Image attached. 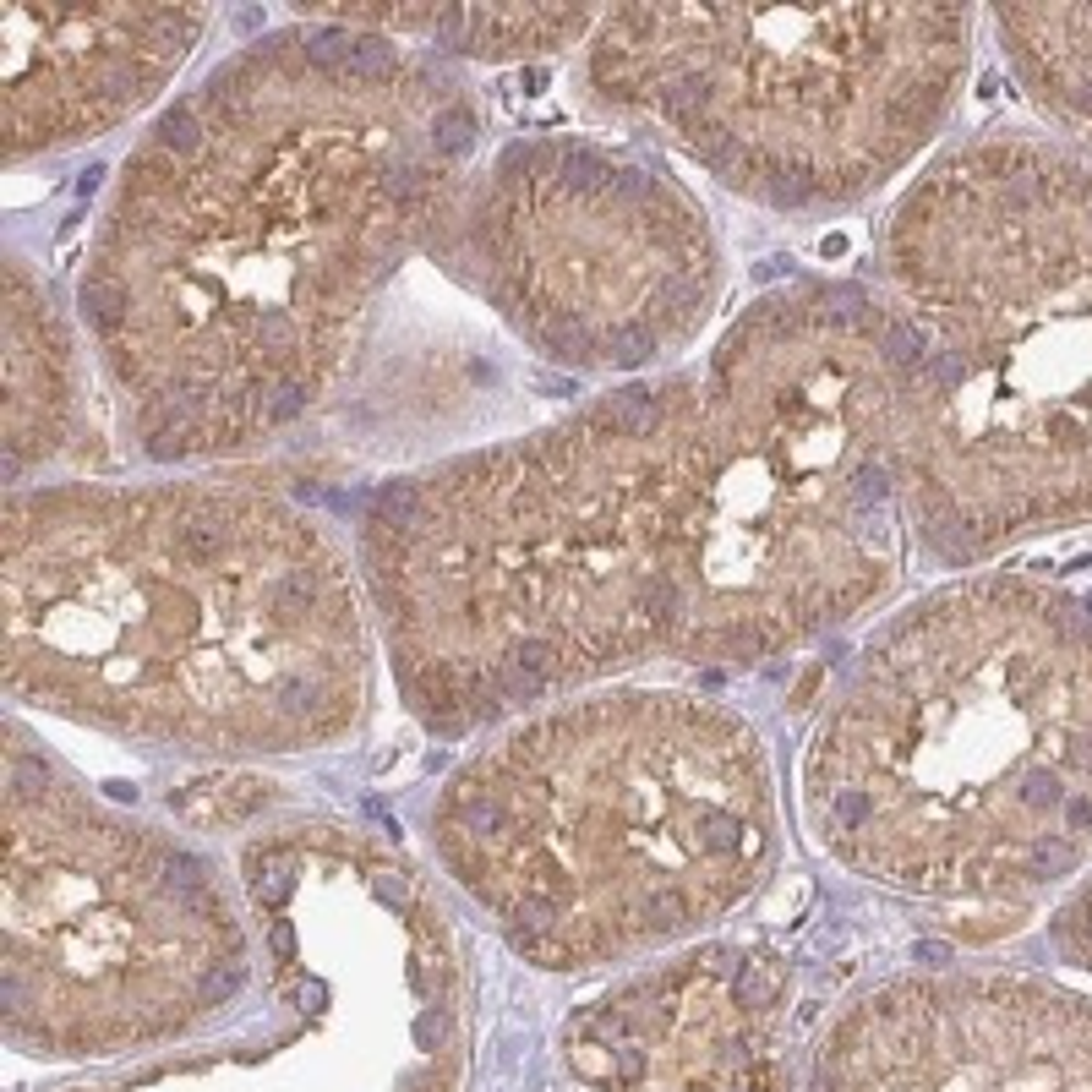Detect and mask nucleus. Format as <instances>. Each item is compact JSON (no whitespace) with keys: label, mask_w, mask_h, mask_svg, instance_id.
I'll list each match as a JSON object with an SVG mask.
<instances>
[{"label":"nucleus","mask_w":1092,"mask_h":1092,"mask_svg":"<svg viewBox=\"0 0 1092 1092\" xmlns=\"http://www.w3.org/2000/svg\"><path fill=\"white\" fill-rule=\"evenodd\" d=\"M902 563L891 328L857 279L775 284L693 366L388 475L355 514L377 645L432 738L656 661L764 667Z\"/></svg>","instance_id":"f257e3e1"},{"label":"nucleus","mask_w":1092,"mask_h":1092,"mask_svg":"<svg viewBox=\"0 0 1092 1092\" xmlns=\"http://www.w3.org/2000/svg\"><path fill=\"white\" fill-rule=\"evenodd\" d=\"M475 153V94L404 38L295 17L224 55L131 142L77 279L131 448L219 465L301 426Z\"/></svg>","instance_id":"f03ea898"},{"label":"nucleus","mask_w":1092,"mask_h":1092,"mask_svg":"<svg viewBox=\"0 0 1092 1092\" xmlns=\"http://www.w3.org/2000/svg\"><path fill=\"white\" fill-rule=\"evenodd\" d=\"M6 693L120 743L273 760L372 705L361 568L312 508L236 481L12 486Z\"/></svg>","instance_id":"7ed1b4c3"},{"label":"nucleus","mask_w":1092,"mask_h":1092,"mask_svg":"<svg viewBox=\"0 0 1092 1092\" xmlns=\"http://www.w3.org/2000/svg\"><path fill=\"white\" fill-rule=\"evenodd\" d=\"M907 536L973 568L1092 525V165L1022 131L945 148L885 213Z\"/></svg>","instance_id":"20e7f679"},{"label":"nucleus","mask_w":1092,"mask_h":1092,"mask_svg":"<svg viewBox=\"0 0 1092 1092\" xmlns=\"http://www.w3.org/2000/svg\"><path fill=\"white\" fill-rule=\"evenodd\" d=\"M803 825L912 902H1033L1092 863V607L978 574L885 618L836 672Z\"/></svg>","instance_id":"39448f33"},{"label":"nucleus","mask_w":1092,"mask_h":1092,"mask_svg":"<svg viewBox=\"0 0 1092 1092\" xmlns=\"http://www.w3.org/2000/svg\"><path fill=\"white\" fill-rule=\"evenodd\" d=\"M426 836L514 956L596 973L738 912L775 863L781 803L743 710L607 683L508 721L454 764Z\"/></svg>","instance_id":"423d86ee"},{"label":"nucleus","mask_w":1092,"mask_h":1092,"mask_svg":"<svg viewBox=\"0 0 1092 1092\" xmlns=\"http://www.w3.org/2000/svg\"><path fill=\"white\" fill-rule=\"evenodd\" d=\"M973 66L967 6H622L585 94L770 213H841L934 142Z\"/></svg>","instance_id":"0eeeda50"},{"label":"nucleus","mask_w":1092,"mask_h":1092,"mask_svg":"<svg viewBox=\"0 0 1092 1092\" xmlns=\"http://www.w3.org/2000/svg\"><path fill=\"white\" fill-rule=\"evenodd\" d=\"M0 1022L44 1065L126 1059L224 1022L252 983L247 902L208 852L105 803L6 721Z\"/></svg>","instance_id":"6e6552de"},{"label":"nucleus","mask_w":1092,"mask_h":1092,"mask_svg":"<svg viewBox=\"0 0 1092 1092\" xmlns=\"http://www.w3.org/2000/svg\"><path fill=\"white\" fill-rule=\"evenodd\" d=\"M241 869L268 934L262 1022L230 1049L66 1092H465L471 988L400 852L350 825H279Z\"/></svg>","instance_id":"1a4fd4ad"},{"label":"nucleus","mask_w":1092,"mask_h":1092,"mask_svg":"<svg viewBox=\"0 0 1092 1092\" xmlns=\"http://www.w3.org/2000/svg\"><path fill=\"white\" fill-rule=\"evenodd\" d=\"M426 257L530 355L585 377L672 361L727 290L705 202L645 153L568 131L486 153Z\"/></svg>","instance_id":"9d476101"},{"label":"nucleus","mask_w":1092,"mask_h":1092,"mask_svg":"<svg viewBox=\"0 0 1092 1092\" xmlns=\"http://www.w3.org/2000/svg\"><path fill=\"white\" fill-rule=\"evenodd\" d=\"M803 1092H1092V999L1022 973H902L809 1049Z\"/></svg>","instance_id":"9b49d317"},{"label":"nucleus","mask_w":1092,"mask_h":1092,"mask_svg":"<svg viewBox=\"0 0 1092 1092\" xmlns=\"http://www.w3.org/2000/svg\"><path fill=\"white\" fill-rule=\"evenodd\" d=\"M585 1092H803L787 956L705 940L618 978L563 1022Z\"/></svg>","instance_id":"f8f14e48"},{"label":"nucleus","mask_w":1092,"mask_h":1092,"mask_svg":"<svg viewBox=\"0 0 1092 1092\" xmlns=\"http://www.w3.org/2000/svg\"><path fill=\"white\" fill-rule=\"evenodd\" d=\"M213 28L208 6L0 0V159L28 165L137 120Z\"/></svg>","instance_id":"ddd939ff"},{"label":"nucleus","mask_w":1092,"mask_h":1092,"mask_svg":"<svg viewBox=\"0 0 1092 1092\" xmlns=\"http://www.w3.org/2000/svg\"><path fill=\"white\" fill-rule=\"evenodd\" d=\"M0 333H6V481L28 486V475L71 454L83 432V361L55 290L17 252L6 257Z\"/></svg>","instance_id":"4468645a"},{"label":"nucleus","mask_w":1092,"mask_h":1092,"mask_svg":"<svg viewBox=\"0 0 1092 1092\" xmlns=\"http://www.w3.org/2000/svg\"><path fill=\"white\" fill-rule=\"evenodd\" d=\"M323 23L366 28L383 38L443 44L448 55L481 60V66H519V60H552L563 49H585L601 12L585 6H323Z\"/></svg>","instance_id":"2eb2a0df"},{"label":"nucleus","mask_w":1092,"mask_h":1092,"mask_svg":"<svg viewBox=\"0 0 1092 1092\" xmlns=\"http://www.w3.org/2000/svg\"><path fill=\"white\" fill-rule=\"evenodd\" d=\"M1010 77L1055 126L1092 137V6H999Z\"/></svg>","instance_id":"dca6fc26"},{"label":"nucleus","mask_w":1092,"mask_h":1092,"mask_svg":"<svg viewBox=\"0 0 1092 1092\" xmlns=\"http://www.w3.org/2000/svg\"><path fill=\"white\" fill-rule=\"evenodd\" d=\"M1055 945H1059L1065 962H1076V967H1087V973H1092V885H1081V891L1059 907Z\"/></svg>","instance_id":"f3484780"}]
</instances>
